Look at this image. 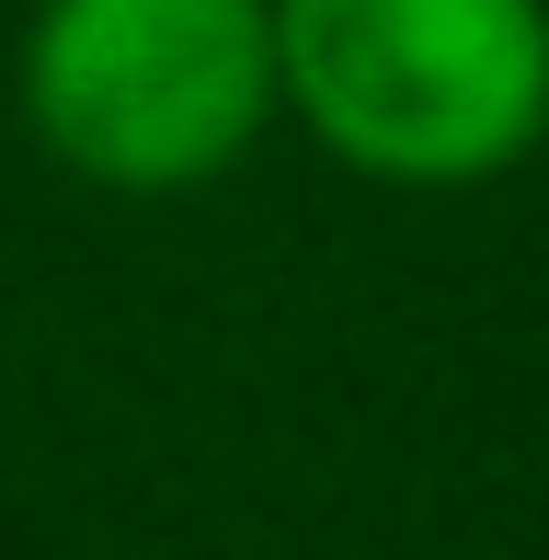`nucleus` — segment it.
Listing matches in <instances>:
<instances>
[{"instance_id": "nucleus-1", "label": "nucleus", "mask_w": 549, "mask_h": 560, "mask_svg": "<svg viewBox=\"0 0 549 560\" xmlns=\"http://www.w3.org/2000/svg\"><path fill=\"white\" fill-rule=\"evenodd\" d=\"M274 92L366 184H492L549 138V0H274Z\"/></svg>"}, {"instance_id": "nucleus-2", "label": "nucleus", "mask_w": 549, "mask_h": 560, "mask_svg": "<svg viewBox=\"0 0 549 560\" xmlns=\"http://www.w3.org/2000/svg\"><path fill=\"white\" fill-rule=\"evenodd\" d=\"M274 104V0H35L23 23V115L104 195L218 184Z\"/></svg>"}]
</instances>
